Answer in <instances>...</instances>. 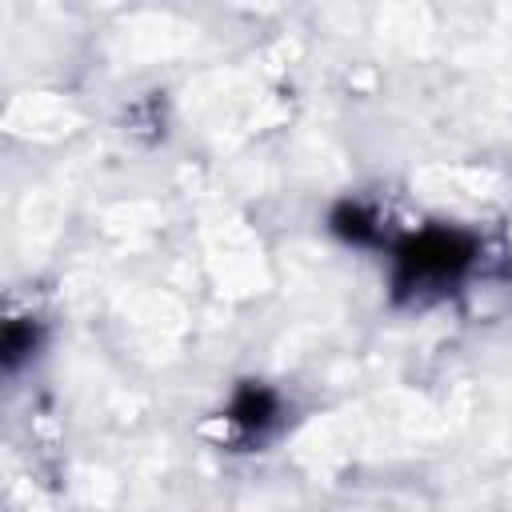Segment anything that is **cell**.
<instances>
[{
	"instance_id": "6da1fadb",
	"label": "cell",
	"mask_w": 512,
	"mask_h": 512,
	"mask_svg": "<svg viewBox=\"0 0 512 512\" xmlns=\"http://www.w3.org/2000/svg\"><path fill=\"white\" fill-rule=\"evenodd\" d=\"M476 256V244L464 232L428 228L396 248V272L392 284L400 296H428L448 284H456Z\"/></svg>"
},
{
	"instance_id": "7a4b0ae2",
	"label": "cell",
	"mask_w": 512,
	"mask_h": 512,
	"mask_svg": "<svg viewBox=\"0 0 512 512\" xmlns=\"http://www.w3.org/2000/svg\"><path fill=\"white\" fill-rule=\"evenodd\" d=\"M276 420V396L264 384H244L228 404V424L244 436H260Z\"/></svg>"
},
{
	"instance_id": "3957f363",
	"label": "cell",
	"mask_w": 512,
	"mask_h": 512,
	"mask_svg": "<svg viewBox=\"0 0 512 512\" xmlns=\"http://www.w3.org/2000/svg\"><path fill=\"white\" fill-rule=\"evenodd\" d=\"M332 228H336V236H344L348 244H372V240H376V220H372V212H364L360 204H340L336 216H332Z\"/></svg>"
}]
</instances>
